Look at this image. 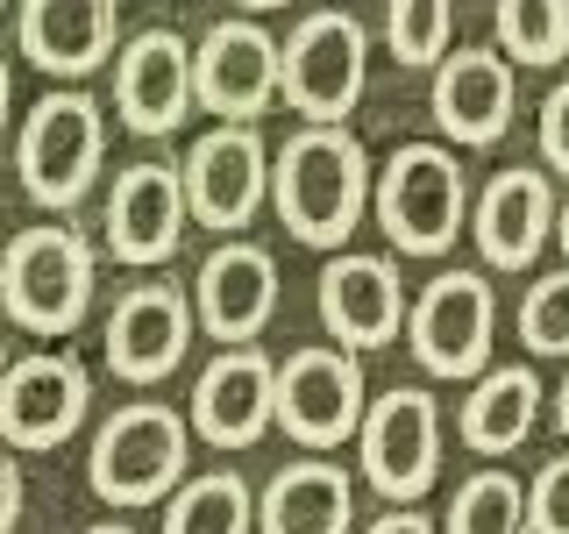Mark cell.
<instances>
[{"label":"cell","instance_id":"cell-24","mask_svg":"<svg viewBox=\"0 0 569 534\" xmlns=\"http://www.w3.org/2000/svg\"><path fill=\"white\" fill-rule=\"evenodd\" d=\"M449 534H533V485L512 471H470L449 498Z\"/></svg>","mask_w":569,"mask_h":534},{"label":"cell","instance_id":"cell-13","mask_svg":"<svg viewBox=\"0 0 569 534\" xmlns=\"http://www.w3.org/2000/svg\"><path fill=\"white\" fill-rule=\"evenodd\" d=\"M271 165L278 157L263 150V136L249 129V121H221L213 136L192 142L186 157V192H192V214H200L207 228H249L263 207V192H271Z\"/></svg>","mask_w":569,"mask_h":534},{"label":"cell","instance_id":"cell-36","mask_svg":"<svg viewBox=\"0 0 569 534\" xmlns=\"http://www.w3.org/2000/svg\"><path fill=\"white\" fill-rule=\"evenodd\" d=\"M86 534H136V527H121V521H100V527H86Z\"/></svg>","mask_w":569,"mask_h":534},{"label":"cell","instance_id":"cell-15","mask_svg":"<svg viewBox=\"0 0 569 534\" xmlns=\"http://www.w3.org/2000/svg\"><path fill=\"white\" fill-rule=\"evenodd\" d=\"M278 421V364L263 349H221L192 385V427L213 442V449H249L263 442Z\"/></svg>","mask_w":569,"mask_h":534},{"label":"cell","instance_id":"cell-9","mask_svg":"<svg viewBox=\"0 0 569 534\" xmlns=\"http://www.w3.org/2000/svg\"><path fill=\"white\" fill-rule=\"evenodd\" d=\"M356 442H363V477L391 506H413V498L435 492V477H441V406H435V392L391 385L385 399H370Z\"/></svg>","mask_w":569,"mask_h":534},{"label":"cell","instance_id":"cell-10","mask_svg":"<svg viewBox=\"0 0 569 534\" xmlns=\"http://www.w3.org/2000/svg\"><path fill=\"white\" fill-rule=\"evenodd\" d=\"M86 406H93V378H86L79 356L64 349H36L14 356L8 378H0V435L8 449H58L64 435H79Z\"/></svg>","mask_w":569,"mask_h":534},{"label":"cell","instance_id":"cell-32","mask_svg":"<svg viewBox=\"0 0 569 534\" xmlns=\"http://www.w3.org/2000/svg\"><path fill=\"white\" fill-rule=\"evenodd\" d=\"M370 534H435V521H427V513H413V506H391Z\"/></svg>","mask_w":569,"mask_h":534},{"label":"cell","instance_id":"cell-11","mask_svg":"<svg viewBox=\"0 0 569 534\" xmlns=\"http://www.w3.org/2000/svg\"><path fill=\"white\" fill-rule=\"evenodd\" d=\"M114 107L136 136H171L200 107V71L178 29H142L114 58Z\"/></svg>","mask_w":569,"mask_h":534},{"label":"cell","instance_id":"cell-7","mask_svg":"<svg viewBox=\"0 0 569 534\" xmlns=\"http://www.w3.org/2000/svg\"><path fill=\"white\" fill-rule=\"evenodd\" d=\"M370 86V36L349 8H313L284 36V107L307 121H342Z\"/></svg>","mask_w":569,"mask_h":534},{"label":"cell","instance_id":"cell-14","mask_svg":"<svg viewBox=\"0 0 569 534\" xmlns=\"http://www.w3.org/2000/svg\"><path fill=\"white\" fill-rule=\"evenodd\" d=\"M192 71H200V107L221 121H257L284 93V50L263 22H213L192 50Z\"/></svg>","mask_w":569,"mask_h":534},{"label":"cell","instance_id":"cell-22","mask_svg":"<svg viewBox=\"0 0 569 534\" xmlns=\"http://www.w3.org/2000/svg\"><path fill=\"white\" fill-rule=\"evenodd\" d=\"M349 527H356V485L328 456L284 463L257 498V534H349Z\"/></svg>","mask_w":569,"mask_h":534},{"label":"cell","instance_id":"cell-33","mask_svg":"<svg viewBox=\"0 0 569 534\" xmlns=\"http://www.w3.org/2000/svg\"><path fill=\"white\" fill-rule=\"evenodd\" d=\"M556 427L569 435V378H562V392H556Z\"/></svg>","mask_w":569,"mask_h":534},{"label":"cell","instance_id":"cell-4","mask_svg":"<svg viewBox=\"0 0 569 534\" xmlns=\"http://www.w3.org/2000/svg\"><path fill=\"white\" fill-rule=\"evenodd\" d=\"M470 186H462L456 150L441 142H399L378 171V228L399 257H441L462 236Z\"/></svg>","mask_w":569,"mask_h":534},{"label":"cell","instance_id":"cell-18","mask_svg":"<svg viewBox=\"0 0 569 534\" xmlns=\"http://www.w3.org/2000/svg\"><path fill=\"white\" fill-rule=\"evenodd\" d=\"M406 320H413V307H406L399 271H391L385 257H349V249H335L328 271H320V328L349 349H378Z\"/></svg>","mask_w":569,"mask_h":534},{"label":"cell","instance_id":"cell-25","mask_svg":"<svg viewBox=\"0 0 569 534\" xmlns=\"http://www.w3.org/2000/svg\"><path fill=\"white\" fill-rule=\"evenodd\" d=\"M249 527H257V498H249L236 471L186 477L164 513V534H249Z\"/></svg>","mask_w":569,"mask_h":534},{"label":"cell","instance_id":"cell-2","mask_svg":"<svg viewBox=\"0 0 569 534\" xmlns=\"http://www.w3.org/2000/svg\"><path fill=\"white\" fill-rule=\"evenodd\" d=\"M186 456H192L186 421H178L164 399H129L93 427L86 477H93V492L107 506L136 513V506H164V498L186 485Z\"/></svg>","mask_w":569,"mask_h":534},{"label":"cell","instance_id":"cell-6","mask_svg":"<svg viewBox=\"0 0 569 534\" xmlns=\"http://www.w3.org/2000/svg\"><path fill=\"white\" fill-rule=\"evenodd\" d=\"M363 356L349 343H313L278 364V427L299 449H342L349 435H363Z\"/></svg>","mask_w":569,"mask_h":534},{"label":"cell","instance_id":"cell-12","mask_svg":"<svg viewBox=\"0 0 569 534\" xmlns=\"http://www.w3.org/2000/svg\"><path fill=\"white\" fill-rule=\"evenodd\" d=\"M192 314L200 307L164 278L129 285V293L114 299V314H107V364H114V378H129V385L171 378L192 349Z\"/></svg>","mask_w":569,"mask_h":534},{"label":"cell","instance_id":"cell-29","mask_svg":"<svg viewBox=\"0 0 569 534\" xmlns=\"http://www.w3.org/2000/svg\"><path fill=\"white\" fill-rule=\"evenodd\" d=\"M533 534H569V456L533 477Z\"/></svg>","mask_w":569,"mask_h":534},{"label":"cell","instance_id":"cell-19","mask_svg":"<svg viewBox=\"0 0 569 534\" xmlns=\"http://www.w3.org/2000/svg\"><path fill=\"white\" fill-rule=\"evenodd\" d=\"M441 136H456L462 150H491L512 129V65L498 50H456L435 65V93H427Z\"/></svg>","mask_w":569,"mask_h":534},{"label":"cell","instance_id":"cell-34","mask_svg":"<svg viewBox=\"0 0 569 534\" xmlns=\"http://www.w3.org/2000/svg\"><path fill=\"white\" fill-rule=\"evenodd\" d=\"M556 243H562V257H569V200H562V221H556Z\"/></svg>","mask_w":569,"mask_h":534},{"label":"cell","instance_id":"cell-21","mask_svg":"<svg viewBox=\"0 0 569 534\" xmlns=\"http://www.w3.org/2000/svg\"><path fill=\"white\" fill-rule=\"evenodd\" d=\"M22 58L50 79H86L114 50V0H22Z\"/></svg>","mask_w":569,"mask_h":534},{"label":"cell","instance_id":"cell-20","mask_svg":"<svg viewBox=\"0 0 569 534\" xmlns=\"http://www.w3.org/2000/svg\"><path fill=\"white\" fill-rule=\"evenodd\" d=\"M562 207H556V186H548V171H498L485 186V200H477V249H485L491 271H527L533 257H541V243L556 236Z\"/></svg>","mask_w":569,"mask_h":534},{"label":"cell","instance_id":"cell-23","mask_svg":"<svg viewBox=\"0 0 569 534\" xmlns=\"http://www.w3.org/2000/svg\"><path fill=\"white\" fill-rule=\"evenodd\" d=\"M533 421H541V378H533L527 364H498V370L477 378L470 399H462L456 435H462V449H477V456H506L533 435Z\"/></svg>","mask_w":569,"mask_h":534},{"label":"cell","instance_id":"cell-30","mask_svg":"<svg viewBox=\"0 0 569 534\" xmlns=\"http://www.w3.org/2000/svg\"><path fill=\"white\" fill-rule=\"evenodd\" d=\"M541 157L548 171H569V79H556L541 100Z\"/></svg>","mask_w":569,"mask_h":534},{"label":"cell","instance_id":"cell-8","mask_svg":"<svg viewBox=\"0 0 569 534\" xmlns=\"http://www.w3.org/2000/svg\"><path fill=\"white\" fill-rule=\"evenodd\" d=\"M491 328H498L491 278L485 271H441L413 299L406 343H413L427 378H485L491 370Z\"/></svg>","mask_w":569,"mask_h":534},{"label":"cell","instance_id":"cell-28","mask_svg":"<svg viewBox=\"0 0 569 534\" xmlns=\"http://www.w3.org/2000/svg\"><path fill=\"white\" fill-rule=\"evenodd\" d=\"M520 343L533 356H569V264L527 285V299H520Z\"/></svg>","mask_w":569,"mask_h":534},{"label":"cell","instance_id":"cell-17","mask_svg":"<svg viewBox=\"0 0 569 534\" xmlns=\"http://www.w3.org/2000/svg\"><path fill=\"white\" fill-rule=\"evenodd\" d=\"M186 214H192L186 171L129 165L114 178V200H107V249L121 264H164L186 243Z\"/></svg>","mask_w":569,"mask_h":534},{"label":"cell","instance_id":"cell-5","mask_svg":"<svg viewBox=\"0 0 569 534\" xmlns=\"http://www.w3.org/2000/svg\"><path fill=\"white\" fill-rule=\"evenodd\" d=\"M107 157V115L93 93H43L22 115V142H14V171L36 207H79L100 178Z\"/></svg>","mask_w":569,"mask_h":534},{"label":"cell","instance_id":"cell-27","mask_svg":"<svg viewBox=\"0 0 569 534\" xmlns=\"http://www.w3.org/2000/svg\"><path fill=\"white\" fill-rule=\"evenodd\" d=\"M385 36L399 65H441L456 36V0H391L385 8Z\"/></svg>","mask_w":569,"mask_h":534},{"label":"cell","instance_id":"cell-26","mask_svg":"<svg viewBox=\"0 0 569 534\" xmlns=\"http://www.w3.org/2000/svg\"><path fill=\"white\" fill-rule=\"evenodd\" d=\"M491 22H498V43L520 65H562L569 58V0H498Z\"/></svg>","mask_w":569,"mask_h":534},{"label":"cell","instance_id":"cell-3","mask_svg":"<svg viewBox=\"0 0 569 534\" xmlns=\"http://www.w3.org/2000/svg\"><path fill=\"white\" fill-rule=\"evenodd\" d=\"M0 307L22 335L58 343L93 314V249L79 228H22L0 257Z\"/></svg>","mask_w":569,"mask_h":534},{"label":"cell","instance_id":"cell-35","mask_svg":"<svg viewBox=\"0 0 569 534\" xmlns=\"http://www.w3.org/2000/svg\"><path fill=\"white\" fill-rule=\"evenodd\" d=\"M236 8H249V14H263V8H284V0H236Z\"/></svg>","mask_w":569,"mask_h":534},{"label":"cell","instance_id":"cell-31","mask_svg":"<svg viewBox=\"0 0 569 534\" xmlns=\"http://www.w3.org/2000/svg\"><path fill=\"white\" fill-rule=\"evenodd\" d=\"M14 521H22V463L0 456V527H14Z\"/></svg>","mask_w":569,"mask_h":534},{"label":"cell","instance_id":"cell-16","mask_svg":"<svg viewBox=\"0 0 569 534\" xmlns=\"http://www.w3.org/2000/svg\"><path fill=\"white\" fill-rule=\"evenodd\" d=\"M192 307H200V328L213 335V343H257V335L271 328V314H278V264H271V249L228 236L200 264V278H192Z\"/></svg>","mask_w":569,"mask_h":534},{"label":"cell","instance_id":"cell-1","mask_svg":"<svg viewBox=\"0 0 569 534\" xmlns=\"http://www.w3.org/2000/svg\"><path fill=\"white\" fill-rule=\"evenodd\" d=\"M271 207L307 249H342L363 221V207H378L370 186V157L342 121H307L284 136L271 165Z\"/></svg>","mask_w":569,"mask_h":534}]
</instances>
